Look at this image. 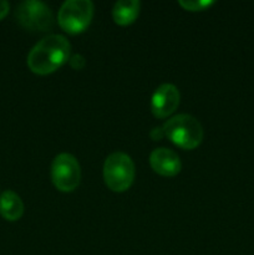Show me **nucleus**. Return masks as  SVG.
<instances>
[{
	"label": "nucleus",
	"instance_id": "f257e3e1",
	"mask_svg": "<svg viewBox=\"0 0 254 255\" xmlns=\"http://www.w3.org/2000/svg\"><path fill=\"white\" fill-rule=\"evenodd\" d=\"M71 45L62 35H49L40 40L27 55V66L34 74L49 75L70 60Z\"/></svg>",
	"mask_w": 254,
	"mask_h": 255
},
{
	"label": "nucleus",
	"instance_id": "f03ea898",
	"mask_svg": "<svg viewBox=\"0 0 254 255\" xmlns=\"http://www.w3.org/2000/svg\"><path fill=\"white\" fill-rule=\"evenodd\" d=\"M164 136L183 149H193L203 141V127L196 117L181 114L163 125Z\"/></svg>",
	"mask_w": 254,
	"mask_h": 255
},
{
	"label": "nucleus",
	"instance_id": "7ed1b4c3",
	"mask_svg": "<svg viewBox=\"0 0 254 255\" xmlns=\"http://www.w3.org/2000/svg\"><path fill=\"white\" fill-rule=\"evenodd\" d=\"M136 176L134 163L128 154L124 152H114L104 163V181L112 192L127 191L133 183Z\"/></svg>",
	"mask_w": 254,
	"mask_h": 255
},
{
	"label": "nucleus",
	"instance_id": "20e7f679",
	"mask_svg": "<svg viewBox=\"0 0 254 255\" xmlns=\"http://www.w3.org/2000/svg\"><path fill=\"white\" fill-rule=\"evenodd\" d=\"M94 16V4L90 0H67L61 5L57 21L61 29L76 35L89 27Z\"/></svg>",
	"mask_w": 254,
	"mask_h": 255
},
{
	"label": "nucleus",
	"instance_id": "39448f33",
	"mask_svg": "<svg viewBox=\"0 0 254 255\" xmlns=\"http://www.w3.org/2000/svg\"><path fill=\"white\" fill-rule=\"evenodd\" d=\"M17 22L31 31H49L54 26V15L45 2L26 0L17 5L15 10Z\"/></svg>",
	"mask_w": 254,
	"mask_h": 255
},
{
	"label": "nucleus",
	"instance_id": "423d86ee",
	"mask_svg": "<svg viewBox=\"0 0 254 255\" xmlns=\"http://www.w3.org/2000/svg\"><path fill=\"white\" fill-rule=\"evenodd\" d=\"M51 179L59 191L69 193L80 184L81 169L77 159L70 153H60L51 164Z\"/></svg>",
	"mask_w": 254,
	"mask_h": 255
},
{
	"label": "nucleus",
	"instance_id": "0eeeda50",
	"mask_svg": "<svg viewBox=\"0 0 254 255\" xmlns=\"http://www.w3.org/2000/svg\"><path fill=\"white\" fill-rule=\"evenodd\" d=\"M181 100L178 89L172 84H163L156 89L151 99V111L157 119H166L177 110Z\"/></svg>",
	"mask_w": 254,
	"mask_h": 255
},
{
	"label": "nucleus",
	"instance_id": "6e6552de",
	"mask_svg": "<svg viewBox=\"0 0 254 255\" xmlns=\"http://www.w3.org/2000/svg\"><path fill=\"white\" fill-rule=\"evenodd\" d=\"M149 164L157 174L163 177L177 176L182 169L178 154L164 147H159L152 151L149 154Z\"/></svg>",
	"mask_w": 254,
	"mask_h": 255
},
{
	"label": "nucleus",
	"instance_id": "1a4fd4ad",
	"mask_svg": "<svg viewBox=\"0 0 254 255\" xmlns=\"http://www.w3.org/2000/svg\"><path fill=\"white\" fill-rule=\"evenodd\" d=\"M24 214V203L14 191L2 192L0 196V216L9 222L19 221Z\"/></svg>",
	"mask_w": 254,
	"mask_h": 255
},
{
	"label": "nucleus",
	"instance_id": "9d476101",
	"mask_svg": "<svg viewBox=\"0 0 254 255\" xmlns=\"http://www.w3.org/2000/svg\"><path fill=\"white\" fill-rule=\"evenodd\" d=\"M139 7H141V4L138 0H120L114 5L112 17L116 24L126 26L137 19L139 14Z\"/></svg>",
	"mask_w": 254,
	"mask_h": 255
},
{
	"label": "nucleus",
	"instance_id": "9b49d317",
	"mask_svg": "<svg viewBox=\"0 0 254 255\" xmlns=\"http://www.w3.org/2000/svg\"><path fill=\"white\" fill-rule=\"evenodd\" d=\"M213 4L214 1H212V0H198V1H196V0H187V1L181 0L179 1V5L183 9L189 10V11H203Z\"/></svg>",
	"mask_w": 254,
	"mask_h": 255
},
{
	"label": "nucleus",
	"instance_id": "f8f14e48",
	"mask_svg": "<svg viewBox=\"0 0 254 255\" xmlns=\"http://www.w3.org/2000/svg\"><path fill=\"white\" fill-rule=\"evenodd\" d=\"M70 66L75 70H81L82 67L86 65V61H85V57L82 55H74V56L70 59Z\"/></svg>",
	"mask_w": 254,
	"mask_h": 255
},
{
	"label": "nucleus",
	"instance_id": "ddd939ff",
	"mask_svg": "<svg viewBox=\"0 0 254 255\" xmlns=\"http://www.w3.org/2000/svg\"><path fill=\"white\" fill-rule=\"evenodd\" d=\"M149 136H151V138L154 139V141H158V139H161L162 137L164 136L163 128H162V127H156V128L152 129Z\"/></svg>",
	"mask_w": 254,
	"mask_h": 255
},
{
	"label": "nucleus",
	"instance_id": "4468645a",
	"mask_svg": "<svg viewBox=\"0 0 254 255\" xmlns=\"http://www.w3.org/2000/svg\"><path fill=\"white\" fill-rule=\"evenodd\" d=\"M10 9V5L9 2L5 1V0H0V20L4 19L5 16L7 15Z\"/></svg>",
	"mask_w": 254,
	"mask_h": 255
}]
</instances>
